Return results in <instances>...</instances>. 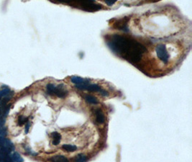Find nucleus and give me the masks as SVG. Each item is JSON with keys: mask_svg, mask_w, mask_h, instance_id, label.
Here are the masks:
<instances>
[{"mask_svg": "<svg viewBox=\"0 0 192 162\" xmlns=\"http://www.w3.org/2000/svg\"><path fill=\"white\" fill-rule=\"evenodd\" d=\"M11 94V91L9 88H5L3 90L0 92V96L1 97H8Z\"/></svg>", "mask_w": 192, "mask_h": 162, "instance_id": "dca6fc26", "label": "nucleus"}, {"mask_svg": "<svg viewBox=\"0 0 192 162\" xmlns=\"http://www.w3.org/2000/svg\"><path fill=\"white\" fill-rule=\"evenodd\" d=\"M75 87L79 90H86L89 92H99L102 88L96 84H86L75 85Z\"/></svg>", "mask_w": 192, "mask_h": 162, "instance_id": "39448f33", "label": "nucleus"}, {"mask_svg": "<svg viewBox=\"0 0 192 162\" xmlns=\"http://www.w3.org/2000/svg\"><path fill=\"white\" fill-rule=\"evenodd\" d=\"M62 149L68 152H74L77 150V146L75 145H71V144H64L62 145Z\"/></svg>", "mask_w": 192, "mask_h": 162, "instance_id": "f8f14e48", "label": "nucleus"}, {"mask_svg": "<svg viewBox=\"0 0 192 162\" xmlns=\"http://www.w3.org/2000/svg\"><path fill=\"white\" fill-rule=\"evenodd\" d=\"M12 156V159H13L14 162H23L24 161V159H23L21 156L20 155V153H18L17 152H15Z\"/></svg>", "mask_w": 192, "mask_h": 162, "instance_id": "4468645a", "label": "nucleus"}, {"mask_svg": "<svg viewBox=\"0 0 192 162\" xmlns=\"http://www.w3.org/2000/svg\"><path fill=\"white\" fill-rule=\"evenodd\" d=\"M95 115H96V121L99 124H103L105 122V117L102 110L96 109L95 110Z\"/></svg>", "mask_w": 192, "mask_h": 162, "instance_id": "0eeeda50", "label": "nucleus"}, {"mask_svg": "<svg viewBox=\"0 0 192 162\" xmlns=\"http://www.w3.org/2000/svg\"><path fill=\"white\" fill-rule=\"evenodd\" d=\"M30 122L29 121H27V123H26V124H25V133L27 134V133H28L29 132V130H30Z\"/></svg>", "mask_w": 192, "mask_h": 162, "instance_id": "a211bd4d", "label": "nucleus"}, {"mask_svg": "<svg viewBox=\"0 0 192 162\" xmlns=\"http://www.w3.org/2000/svg\"><path fill=\"white\" fill-rule=\"evenodd\" d=\"M127 23H128V20H121L118 22L119 24H117V27L118 29H120V31H123L125 32H128L129 30L128 28V26H127Z\"/></svg>", "mask_w": 192, "mask_h": 162, "instance_id": "1a4fd4ad", "label": "nucleus"}, {"mask_svg": "<svg viewBox=\"0 0 192 162\" xmlns=\"http://www.w3.org/2000/svg\"><path fill=\"white\" fill-rule=\"evenodd\" d=\"M107 44L114 54L132 64L139 62L147 51L144 45L125 35H111L107 38Z\"/></svg>", "mask_w": 192, "mask_h": 162, "instance_id": "f257e3e1", "label": "nucleus"}, {"mask_svg": "<svg viewBox=\"0 0 192 162\" xmlns=\"http://www.w3.org/2000/svg\"><path fill=\"white\" fill-rule=\"evenodd\" d=\"M51 136L53 138V145H57L60 143V139H61V135L58 132H53L52 133H51Z\"/></svg>", "mask_w": 192, "mask_h": 162, "instance_id": "9d476101", "label": "nucleus"}, {"mask_svg": "<svg viewBox=\"0 0 192 162\" xmlns=\"http://www.w3.org/2000/svg\"><path fill=\"white\" fill-rule=\"evenodd\" d=\"M71 83L74 84L75 85H81V84H86L90 83L89 79H84L78 76H74L71 77Z\"/></svg>", "mask_w": 192, "mask_h": 162, "instance_id": "423d86ee", "label": "nucleus"}, {"mask_svg": "<svg viewBox=\"0 0 192 162\" xmlns=\"http://www.w3.org/2000/svg\"><path fill=\"white\" fill-rule=\"evenodd\" d=\"M50 162H69L68 159L63 155H58L50 159Z\"/></svg>", "mask_w": 192, "mask_h": 162, "instance_id": "6e6552de", "label": "nucleus"}, {"mask_svg": "<svg viewBox=\"0 0 192 162\" xmlns=\"http://www.w3.org/2000/svg\"><path fill=\"white\" fill-rule=\"evenodd\" d=\"M115 2L116 0H113V1H111V0H106L105 1V3L107 4V5H109V6H112V5H114Z\"/></svg>", "mask_w": 192, "mask_h": 162, "instance_id": "6ab92c4d", "label": "nucleus"}, {"mask_svg": "<svg viewBox=\"0 0 192 162\" xmlns=\"http://www.w3.org/2000/svg\"><path fill=\"white\" fill-rule=\"evenodd\" d=\"M47 93L50 95H56L59 98H65L68 94V92L63 84L55 85L53 84H48L46 86Z\"/></svg>", "mask_w": 192, "mask_h": 162, "instance_id": "f03ea898", "label": "nucleus"}, {"mask_svg": "<svg viewBox=\"0 0 192 162\" xmlns=\"http://www.w3.org/2000/svg\"><path fill=\"white\" fill-rule=\"evenodd\" d=\"M1 101H2V97L0 96V102H1Z\"/></svg>", "mask_w": 192, "mask_h": 162, "instance_id": "aec40b11", "label": "nucleus"}, {"mask_svg": "<svg viewBox=\"0 0 192 162\" xmlns=\"http://www.w3.org/2000/svg\"><path fill=\"white\" fill-rule=\"evenodd\" d=\"M28 121V118H26V117L23 116V115H20L18 118V125H19L22 126L24 124H26V123Z\"/></svg>", "mask_w": 192, "mask_h": 162, "instance_id": "2eb2a0df", "label": "nucleus"}, {"mask_svg": "<svg viewBox=\"0 0 192 162\" xmlns=\"http://www.w3.org/2000/svg\"><path fill=\"white\" fill-rule=\"evenodd\" d=\"M84 99H85L87 102L90 103V104H93V105H96V104L99 103V101L96 99V97H95L93 95H90V94H86L84 96Z\"/></svg>", "mask_w": 192, "mask_h": 162, "instance_id": "9b49d317", "label": "nucleus"}, {"mask_svg": "<svg viewBox=\"0 0 192 162\" xmlns=\"http://www.w3.org/2000/svg\"><path fill=\"white\" fill-rule=\"evenodd\" d=\"M66 3L70 4L71 6L79 8L87 12H94L102 9V5L95 3L94 1H81V2H66Z\"/></svg>", "mask_w": 192, "mask_h": 162, "instance_id": "7ed1b4c3", "label": "nucleus"}, {"mask_svg": "<svg viewBox=\"0 0 192 162\" xmlns=\"http://www.w3.org/2000/svg\"><path fill=\"white\" fill-rule=\"evenodd\" d=\"M88 158L83 153H79L74 159V162H87Z\"/></svg>", "mask_w": 192, "mask_h": 162, "instance_id": "ddd939ff", "label": "nucleus"}, {"mask_svg": "<svg viewBox=\"0 0 192 162\" xmlns=\"http://www.w3.org/2000/svg\"><path fill=\"white\" fill-rule=\"evenodd\" d=\"M155 52L157 56L161 61H162L164 64H167L169 60V54L164 44H159L155 47Z\"/></svg>", "mask_w": 192, "mask_h": 162, "instance_id": "20e7f679", "label": "nucleus"}, {"mask_svg": "<svg viewBox=\"0 0 192 162\" xmlns=\"http://www.w3.org/2000/svg\"><path fill=\"white\" fill-rule=\"evenodd\" d=\"M99 94H101L102 96H103V97H108L109 96V92L107 91H106V90H101L100 92H99Z\"/></svg>", "mask_w": 192, "mask_h": 162, "instance_id": "f3484780", "label": "nucleus"}]
</instances>
